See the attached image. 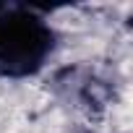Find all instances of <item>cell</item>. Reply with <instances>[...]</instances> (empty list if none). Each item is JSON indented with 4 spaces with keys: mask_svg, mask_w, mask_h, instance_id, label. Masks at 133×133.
<instances>
[{
    "mask_svg": "<svg viewBox=\"0 0 133 133\" xmlns=\"http://www.w3.org/2000/svg\"><path fill=\"white\" fill-rule=\"evenodd\" d=\"M50 50V29L31 16H11L0 21V68L8 73H29Z\"/></svg>",
    "mask_w": 133,
    "mask_h": 133,
    "instance_id": "obj_1",
    "label": "cell"
}]
</instances>
